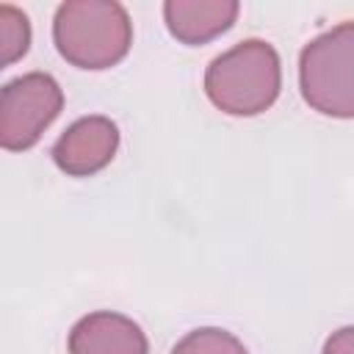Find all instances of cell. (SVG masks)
Listing matches in <instances>:
<instances>
[{
    "instance_id": "1",
    "label": "cell",
    "mask_w": 354,
    "mask_h": 354,
    "mask_svg": "<svg viewBox=\"0 0 354 354\" xmlns=\"http://www.w3.org/2000/svg\"><path fill=\"white\" fill-rule=\"evenodd\" d=\"M53 41L64 61L77 69H108L133 44V22L113 0H66L53 17Z\"/></svg>"
},
{
    "instance_id": "5",
    "label": "cell",
    "mask_w": 354,
    "mask_h": 354,
    "mask_svg": "<svg viewBox=\"0 0 354 354\" xmlns=\"http://www.w3.org/2000/svg\"><path fill=\"white\" fill-rule=\"evenodd\" d=\"M119 147V130L105 116L77 119L53 147V160L61 171L75 177H88L111 163Z\"/></svg>"
},
{
    "instance_id": "7",
    "label": "cell",
    "mask_w": 354,
    "mask_h": 354,
    "mask_svg": "<svg viewBox=\"0 0 354 354\" xmlns=\"http://www.w3.org/2000/svg\"><path fill=\"white\" fill-rule=\"evenodd\" d=\"M72 354H147V337L138 324L116 313H94L75 324L69 335Z\"/></svg>"
},
{
    "instance_id": "10",
    "label": "cell",
    "mask_w": 354,
    "mask_h": 354,
    "mask_svg": "<svg viewBox=\"0 0 354 354\" xmlns=\"http://www.w3.org/2000/svg\"><path fill=\"white\" fill-rule=\"evenodd\" d=\"M324 354H354V326H346V329L335 332L326 340Z\"/></svg>"
},
{
    "instance_id": "2",
    "label": "cell",
    "mask_w": 354,
    "mask_h": 354,
    "mask_svg": "<svg viewBox=\"0 0 354 354\" xmlns=\"http://www.w3.org/2000/svg\"><path fill=\"white\" fill-rule=\"evenodd\" d=\"M282 83L279 55L263 39H246L216 55L205 72V94L216 108L232 116L266 111Z\"/></svg>"
},
{
    "instance_id": "3",
    "label": "cell",
    "mask_w": 354,
    "mask_h": 354,
    "mask_svg": "<svg viewBox=\"0 0 354 354\" xmlns=\"http://www.w3.org/2000/svg\"><path fill=\"white\" fill-rule=\"evenodd\" d=\"M299 86L318 113L354 116V19L324 30L299 55Z\"/></svg>"
},
{
    "instance_id": "8",
    "label": "cell",
    "mask_w": 354,
    "mask_h": 354,
    "mask_svg": "<svg viewBox=\"0 0 354 354\" xmlns=\"http://www.w3.org/2000/svg\"><path fill=\"white\" fill-rule=\"evenodd\" d=\"M0 47H3V66L19 61L30 47V19L22 8L11 3H0Z\"/></svg>"
},
{
    "instance_id": "4",
    "label": "cell",
    "mask_w": 354,
    "mask_h": 354,
    "mask_svg": "<svg viewBox=\"0 0 354 354\" xmlns=\"http://www.w3.org/2000/svg\"><path fill=\"white\" fill-rule=\"evenodd\" d=\"M64 94L47 72H28L3 88V147L28 149L61 113Z\"/></svg>"
},
{
    "instance_id": "9",
    "label": "cell",
    "mask_w": 354,
    "mask_h": 354,
    "mask_svg": "<svg viewBox=\"0 0 354 354\" xmlns=\"http://www.w3.org/2000/svg\"><path fill=\"white\" fill-rule=\"evenodd\" d=\"M171 354H246V348L224 329H194L174 346Z\"/></svg>"
},
{
    "instance_id": "6",
    "label": "cell",
    "mask_w": 354,
    "mask_h": 354,
    "mask_svg": "<svg viewBox=\"0 0 354 354\" xmlns=\"http://www.w3.org/2000/svg\"><path fill=\"white\" fill-rule=\"evenodd\" d=\"M241 6L235 0H166L163 22L169 33L188 44H207L216 36L227 33L238 19Z\"/></svg>"
}]
</instances>
